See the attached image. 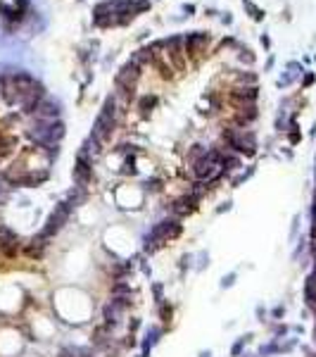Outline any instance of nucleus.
Here are the masks:
<instances>
[{
	"mask_svg": "<svg viewBox=\"0 0 316 357\" xmlns=\"http://www.w3.org/2000/svg\"><path fill=\"white\" fill-rule=\"evenodd\" d=\"M119 122V112H117V98H107L105 105H102L100 114H97L95 124H93V136L100 138L102 143L112 136L114 126Z\"/></svg>",
	"mask_w": 316,
	"mask_h": 357,
	"instance_id": "obj_3",
	"label": "nucleus"
},
{
	"mask_svg": "<svg viewBox=\"0 0 316 357\" xmlns=\"http://www.w3.org/2000/svg\"><path fill=\"white\" fill-rule=\"evenodd\" d=\"M155 57L152 53V48H143V50H138V53H134V57H131V62H136L138 67H143V65H148Z\"/></svg>",
	"mask_w": 316,
	"mask_h": 357,
	"instance_id": "obj_13",
	"label": "nucleus"
},
{
	"mask_svg": "<svg viewBox=\"0 0 316 357\" xmlns=\"http://www.w3.org/2000/svg\"><path fill=\"white\" fill-rule=\"evenodd\" d=\"M200 357H210V353H203V355H200Z\"/></svg>",
	"mask_w": 316,
	"mask_h": 357,
	"instance_id": "obj_20",
	"label": "nucleus"
},
{
	"mask_svg": "<svg viewBox=\"0 0 316 357\" xmlns=\"http://www.w3.org/2000/svg\"><path fill=\"white\" fill-rule=\"evenodd\" d=\"M183 41H186V55H200V50L210 43V36L203 31H195V33H188Z\"/></svg>",
	"mask_w": 316,
	"mask_h": 357,
	"instance_id": "obj_12",
	"label": "nucleus"
},
{
	"mask_svg": "<svg viewBox=\"0 0 316 357\" xmlns=\"http://www.w3.org/2000/svg\"><path fill=\"white\" fill-rule=\"evenodd\" d=\"M285 314V307H276L274 310V317H283Z\"/></svg>",
	"mask_w": 316,
	"mask_h": 357,
	"instance_id": "obj_19",
	"label": "nucleus"
},
{
	"mask_svg": "<svg viewBox=\"0 0 316 357\" xmlns=\"http://www.w3.org/2000/svg\"><path fill=\"white\" fill-rule=\"evenodd\" d=\"M155 102H157V98H143L141 100V112H143V117H148V114H150V110L155 107Z\"/></svg>",
	"mask_w": 316,
	"mask_h": 357,
	"instance_id": "obj_15",
	"label": "nucleus"
},
{
	"mask_svg": "<svg viewBox=\"0 0 316 357\" xmlns=\"http://www.w3.org/2000/svg\"><path fill=\"white\" fill-rule=\"evenodd\" d=\"M198 203H200L198 195H193V193L183 195V198H179V200H174V203H171V215H174V217H186V215H191V212L195 210V205H198Z\"/></svg>",
	"mask_w": 316,
	"mask_h": 357,
	"instance_id": "obj_10",
	"label": "nucleus"
},
{
	"mask_svg": "<svg viewBox=\"0 0 316 357\" xmlns=\"http://www.w3.org/2000/svg\"><path fill=\"white\" fill-rule=\"evenodd\" d=\"M0 250H3L5 255H15V252L19 250V238H17V234L13 229L0 227Z\"/></svg>",
	"mask_w": 316,
	"mask_h": 357,
	"instance_id": "obj_11",
	"label": "nucleus"
},
{
	"mask_svg": "<svg viewBox=\"0 0 316 357\" xmlns=\"http://www.w3.org/2000/svg\"><path fill=\"white\" fill-rule=\"evenodd\" d=\"M223 141L226 146L231 148L235 153H243V155H255V148H257V141L250 131H245L243 126L240 129H226L223 131Z\"/></svg>",
	"mask_w": 316,
	"mask_h": 357,
	"instance_id": "obj_6",
	"label": "nucleus"
},
{
	"mask_svg": "<svg viewBox=\"0 0 316 357\" xmlns=\"http://www.w3.org/2000/svg\"><path fill=\"white\" fill-rule=\"evenodd\" d=\"M60 112H62V105L55 100V98H48L45 96L41 102H38L36 112H33V117L36 119H43V122H57L60 119Z\"/></svg>",
	"mask_w": 316,
	"mask_h": 357,
	"instance_id": "obj_8",
	"label": "nucleus"
},
{
	"mask_svg": "<svg viewBox=\"0 0 316 357\" xmlns=\"http://www.w3.org/2000/svg\"><path fill=\"white\" fill-rule=\"evenodd\" d=\"M31 138L38 143L41 148L45 146H57V143L65 138V124L57 119V122H43V119H36V124L31 126Z\"/></svg>",
	"mask_w": 316,
	"mask_h": 357,
	"instance_id": "obj_4",
	"label": "nucleus"
},
{
	"mask_svg": "<svg viewBox=\"0 0 316 357\" xmlns=\"http://www.w3.org/2000/svg\"><path fill=\"white\" fill-rule=\"evenodd\" d=\"M159 336H162V329H150V331H148L145 341H143V353H148V350H150L152 345L159 341Z\"/></svg>",
	"mask_w": 316,
	"mask_h": 357,
	"instance_id": "obj_14",
	"label": "nucleus"
},
{
	"mask_svg": "<svg viewBox=\"0 0 316 357\" xmlns=\"http://www.w3.org/2000/svg\"><path fill=\"white\" fill-rule=\"evenodd\" d=\"M193 174L198 176V181L212 183L219 176H223V153L212 148V151H205V155L200 160L193 162Z\"/></svg>",
	"mask_w": 316,
	"mask_h": 357,
	"instance_id": "obj_1",
	"label": "nucleus"
},
{
	"mask_svg": "<svg viewBox=\"0 0 316 357\" xmlns=\"http://www.w3.org/2000/svg\"><path fill=\"white\" fill-rule=\"evenodd\" d=\"M159 314H162V321H169L171 319V307L166 303H159Z\"/></svg>",
	"mask_w": 316,
	"mask_h": 357,
	"instance_id": "obj_16",
	"label": "nucleus"
},
{
	"mask_svg": "<svg viewBox=\"0 0 316 357\" xmlns=\"http://www.w3.org/2000/svg\"><path fill=\"white\" fill-rule=\"evenodd\" d=\"M233 281H235V274H228V276H223L221 286H223V289H231V286H233Z\"/></svg>",
	"mask_w": 316,
	"mask_h": 357,
	"instance_id": "obj_18",
	"label": "nucleus"
},
{
	"mask_svg": "<svg viewBox=\"0 0 316 357\" xmlns=\"http://www.w3.org/2000/svg\"><path fill=\"white\" fill-rule=\"evenodd\" d=\"M72 212H74V205L69 203V200H62V203H57L55 205V210L50 212V217H48V222H45V227L41 229V238L45 241H50L53 236H57L65 229V224L69 222V217H72Z\"/></svg>",
	"mask_w": 316,
	"mask_h": 357,
	"instance_id": "obj_5",
	"label": "nucleus"
},
{
	"mask_svg": "<svg viewBox=\"0 0 316 357\" xmlns=\"http://www.w3.org/2000/svg\"><path fill=\"white\" fill-rule=\"evenodd\" d=\"M164 45H166V55L174 60V65L183 67V62H186V41L181 36H171L169 41H164Z\"/></svg>",
	"mask_w": 316,
	"mask_h": 357,
	"instance_id": "obj_9",
	"label": "nucleus"
},
{
	"mask_svg": "<svg viewBox=\"0 0 316 357\" xmlns=\"http://www.w3.org/2000/svg\"><path fill=\"white\" fill-rule=\"evenodd\" d=\"M181 234V224L176 220H164L159 224H155L150 229V234L145 236V252H155L159 250L164 243H169L171 238Z\"/></svg>",
	"mask_w": 316,
	"mask_h": 357,
	"instance_id": "obj_2",
	"label": "nucleus"
},
{
	"mask_svg": "<svg viewBox=\"0 0 316 357\" xmlns=\"http://www.w3.org/2000/svg\"><path fill=\"white\" fill-rule=\"evenodd\" d=\"M152 293H155V303H164V298H162V284H152Z\"/></svg>",
	"mask_w": 316,
	"mask_h": 357,
	"instance_id": "obj_17",
	"label": "nucleus"
},
{
	"mask_svg": "<svg viewBox=\"0 0 316 357\" xmlns=\"http://www.w3.org/2000/svg\"><path fill=\"white\" fill-rule=\"evenodd\" d=\"M90 181H93V160L79 153L77 167H74V183H77L79 188H88Z\"/></svg>",
	"mask_w": 316,
	"mask_h": 357,
	"instance_id": "obj_7",
	"label": "nucleus"
}]
</instances>
